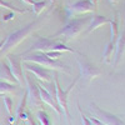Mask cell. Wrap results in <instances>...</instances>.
Segmentation results:
<instances>
[{
  "mask_svg": "<svg viewBox=\"0 0 125 125\" xmlns=\"http://www.w3.org/2000/svg\"><path fill=\"white\" fill-rule=\"evenodd\" d=\"M96 6L94 5L90 0H79V1L71 4L69 6V10L71 14H86L95 11Z\"/></svg>",
  "mask_w": 125,
  "mask_h": 125,
  "instance_id": "8fae6325",
  "label": "cell"
},
{
  "mask_svg": "<svg viewBox=\"0 0 125 125\" xmlns=\"http://www.w3.org/2000/svg\"><path fill=\"white\" fill-rule=\"evenodd\" d=\"M14 18H15V13L10 11V13L3 15V21H10V20H14Z\"/></svg>",
  "mask_w": 125,
  "mask_h": 125,
  "instance_id": "484cf974",
  "label": "cell"
},
{
  "mask_svg": "<svg viewBox=\"0 0 125 125\" xmlns=\"http://www.w3.org/2000/svg\"><path fill=\"white\" fill-rule=\"evenodd\" d=\"M109 1H110L111 4H116V1H118V0H109Z\"/></svg>",
  "mask_w": 125,
  "mask_h": 125,
  "instance_id": "4dcf8cb0",
  "label": "cell"
},
{
  "mask_svg": "<svg viewBox=\"0 0 125 125\" xmlns=\"http://www.w3.org/2000/svg\"><path fill=\"white\" fill-rule=\"evenodd\" d=\"M78 109H79V113H80V118H81V123H83V125H93L91 121L89 120V118H86L84 114H83V111H81V109H80V105H79V103H78Z\"/></svg>",
  "mask_w": 125,
  "mask_h": 125,
  "instance_id": "d4e9b609",
  "label": "cell"
},
{
  "mask_svg": "<svg viewBox=\"0 0 125 125\" xmlns=\"http://www.w3.org/2000/svg\"><path fill=\"white\" fill-rule=\"evenodd\" d=\"M124 45H125V39H124V34L120 35L116 41H115V60H114V64L118 65V62L121 59V55H124Z\"/></svg>",
  "mask_w": 125,
  "mask_h": 125,
  "instance_id": "9a60e30c",
  "label": "cell"
},
{
  "mask_svg": "<svg viewBox=\"0 0 125 125\" xmlns=\"http://www.w3.org/2000/svg\"><path fill=\"white\" fill-rule=\"evenodd\" d=\"M26 103H28V99H26V93L23 95V99H21V101H20V104H19V108L16 109V116L18 118H20V115L25 111V109H26Z\"/></svg>",
  "mask_w": 125,
  "mask_h": 125,
  "instance_id": "7402d4cb",
  "label": "cell"
},
{
  "mask_svg": "<svg viewBox=\"0 0 125 125\" xmlns=\"http://www.w3.org/2000/svg\"><path fill=\"white\" fill-rule=\"evenodd\" d=\"M91 18H83V19H73L71 21H69L62 29H60L56 34H54V38L58 40H61L64 38V41H70L73 39H76L85 28H88L90 23Z\"/></svg>",
  "mask_w": 125,
  "mask_h": 125,
  "instance_id": "7a4b0ae2",
  "label": "cell"
},
{
  "mask_svg": "<svg viewBox=\"0 0 125 125\" xmlns=\"http://www.w3.org/2000/svg\"><path fill=\"white\" fill-rule=\"evenodd\" d=\"M110 29H111V40L114 44L119 36V14H116L114 16V19H110Z\"/></svg>",
  "mask_w": 125,
  "mask_h": 125,
  "instance_id": "2e32d148",
  "label": "cell"
},
{
  "mask_svg": "<svg viewBox=\"0 0 125 125\" xmlns=\"http://www.w3.org/2000/svg\"><path fill=\"white\" fill-rule=\"evenodd\" d=\"M78 65H79V71H80V78L85 79L86 81H93L95 78L101 75V71L91 62L85 59V58H78Z\"/></svg>",
  "mask_w": 125,
  "mask_h": 125,
  "instance_id": "52a82bcc",
  "label": "cell"
},
{
  "mask_svg": "<svg viewBox=\"0 0 125 125\" xmlns=\"http://www.w3.org/2000/svg\"><path fill=\"white\" fill-rule=\"evenodd\" d=\"M0 81H6V83H10V84L19 85L18 80L11 74L10 68L5 61H0Z\"/></svg>",
  "mask_w": 125,
  "mask_h": 125,
  "instance_id": "4fadbf2b",
  "label": "cell"
},
{
  "mask_svg": "<svg viewBox=\"0 0 125 125\" xmlns=\"http://www.w3.org/2000/svg\"><path fill=\"white\" fill-rule=\"evenodd\" d=\"M4 98V104H5V109L9 115H13V99L9 96H3Z\"/></svg>",
  "mask_w": 125,
  "mask_h": 125,
  "instance_id": "603a6c76",
  "label": "cell"
},
{
  "mask_svg": "<svg viewBox=\"0 0 125 125\" xmlns=\"http://www.w3.org/2000/svg\"><path fill=\"white\" fill-rule=\"evenodd\" d=\"M25 81H26V99H28L29 104L33 108L40 109L41 106H43V101H41V99H40L38 84H35L29 75L25 76Z\"/></svg>",
  "mask_w": 125,
  "mask_h": 125,
  "instance_id": "ba28073f",
  "label": "cell"
},
{
  "mask_svg": "<svg viewBox=\"0 0 125 125\" xmlns=\"http://www.w3.org/2000/svg\"><path fill=\"white\" fill-rule=\"evenodd\" d=\"M9 121H10V123H15V118H14L13 115H10V116H9Z\"/></svg>",
  "mask_w": 125,
  "mask_h": 125,
  "instance_id": "83f0119b",
  "label": "cell"
},
{
  "mask_svg": "<svg viewBox=\"0 0 125 125\" xmlns=\"http://www.w3.org/2000/svg\"><path fill=\"white\" fill-rule=\"evenodd\" d=\"M1 96H4V94H0V98H1Z\"/></svg>",
  "mask_w": 125,
  "mask_h": 125,
  "instance_id": "1f68e13d",
  "label": "cell"
},
{
  "mask_svg": "<svg viewBox=\"0 0 125 125\" xmlns=\"http://www.w3.org/2000/svg\"><path fill=\"white\" fill-rule=\"evenodd\" d=\"M25 69L29 73H33L35 75V78L41 81V83H49L51 81V74L49 69H45L40 65H36L34 62H25Z\"/></svg>",
  "mask_w": 125,
  "mask_h": 125,
  "instance_id": "30bf717a",
  "label": "cell"
},
{
  "mask_svg": "<svg viewBox=\"0 0 125 125\" xmlns=\"http://www.w3.org/2000/svg\"><path fill=\"white\" fill-rule=\"evenodd\" d=\"M35 53V51H39V53H48V51H69V53H76V50H74L73 48L66 46L62 41L54 39V38H39L35 43L31 45L26 53Z\"/></svg>",
  "mask_w": 125,
  "mask_h": 125,
  "instance_id": "3957f363",
  "label": "cell"
},
{
  "mask_svg": "<svg viewBox=\"0 0 125 125\" xmlns=\"http://www.w3.org/2000/svg\"><path fill=\"white\" fill-rule=\"evenodd\" d=\"M110 23V19L106 18V16H103V15H94L91 19H90V23L88 25V30L86 33L88 34H91L93 31H95L98 28L105 25V24H109Z\"/></svg>",
  "mask_w": 125,
  "mask_h": 125,
  "instance_id": "5bb4252c",
  "label": "cell"
},
{
  "mask_svg": "<svg viewBox=\"0 0 125 125\" xmlns=\"http://www.w3.org/2000/svg\"><path fill=\"white\" fill-rule=\"evenodd\" d=\"M90 111H91V114H94V116H95L99 121H101L105 125H125L123 119H120L119 116L114 115V114H111L109 111L103 110L95 103L90 104Z\"/></svg>",
  "mask_w": 125,
  "mask_h": 125,
  "instance_id": "8992f818",
  "label": "cell"
},
{
  "mask_svg": "<svg viewBox=\"0 0 125 125\" xmlns=\"http://www.w3.org/2000/svg\"><path fill=\"white\" fill-rule=\"evenodd\" d=\"M31 6H33V11H34V14H35V15H40V14L46 9V6H48V1H46V0H44V1H35Z\"/></svg>",
  "mask_w": 125,
  "mask_h": 125,
  "instance_id": "d6986e66",
  "label": "cell"
},
{
  "mask_svg": "<svg viewBox=\"0 0 125 125\" xmlns=\"http://www.w3.org/2000/svg\"><path fill=\"white\" fill-rule=\"evenodd\" d=\"M114 51H115V44H114L113 41H109V43L106 44V46H105V50H104V55H103L104 62H105V64H110V62H111Z\"/></svg>",
  "mask_w": 125,
  "mask_h": 125,
  "instance_id": "e0dca14e",
  "label": "cell"
},
{
  "mask_svg": "<svg viewBox=\"0 0 125 125\" xmlns=\"http://www.w3.org/2000/svg\"><path fill=\"white\" fill-rule=\"evenodd\" d=\"M16 89V85L10 84L6 81H0V94H8V93H14Z\"/></svg>",
  "mask_w": 125,
  "mask_h": 125,
  "instance_id": "44dd1931",
  "label": "cell"
},
{
  "mask_svg": "<svg viewBox=\"0 0 125 125\" xmlns=\"http://www.w3.org/2000/svg\"><path fill=\"white\" fill-rule=\"evenodd\" d=\"M90 1H91V3L94 4V5H95V6L98 5V0H90Z\"/></svg>",
  "mask_w": 125,
  "mask_h": 125,
  "instance_id": "f546056e",
  "label": "cell"
},
{
  "mask_svg": "<svg viewBox=\"0 0 125 125\" xmlns=\"http://www.w3.org/2000/svg\"><path fill=\"white\" fill-rule=\"evenodd\" d=\"M46 1H48V4H54L56 0H46Z\"/></svg>",
  "mask_w": 125,
  "mask_h": 125,
  "instance_id": "f1b7e54d",
  "label": "cell"
},
{
  "mask_svg": "<svg viewBox=\"0 0 125 125\" xmlns=\"http://www.w3.org/2000/svg\"><path fill=\"white\" fill-rule=\"evenodd\" d=\"M38 21H34V23H31L21 29H19L16 31H14V33L10 34L5 40H4V45L3 48L0 49V58L9 54V51H11L13 49H15L20 43H23V41L30 35V34H33V31L36 29L38 26Z\"/></svg>",
  "mask_w": 125,
  "mask_h": 125,
  "instance_id": "6da1fadb",
  "label": "cell"
},
{
  "mask_svg": "<svg viewBox=\"0 0 125 125\" xmlns=\"http://www.w3.org/2000/svg\"><path fill=\"white\" fill-rule=\"evenodd\" d=\"M0 8H5L8 10H10V11H13L15 14H25L28 10L26 9H19V8H15L13 4H10L8 1H4V0H0Z\"/></svg>",
  "mask_w": 125,
  "mask_h": 125,
  "instance_id": "ac0fdd59",
  "label": "cell"
},
{
  "mask_svg": "<svg viewBox=\"0 0 125 125\" xmlns=\"http://www.w3.org/2000/svg\"><path fill=\"white\" fill-rule=\"evenodd\" d=\"M23 55H15V54H6V59L9 62V68L14 78L18 80L19 85L24 84V75H23V68H21V58Z\"/></svg>",
  "mask_w": 125,
  "mask_h": 125,
  "instance_id": "9c48e42d",
  "label": "cell"
},
{
  "mask_svg": "<svg viewBox=\"0 0 125 125\" xmlns=\"http://www.w3.org/2000/svg\"><path fill=\"white\" fill-rule=\"evenodd\" d=\"M38 88H39V94H40V99H41V101L43 103H45V104H48V105L53 109L59 116H61L62 115V110L60 109V106H59V104L56 103V100L50 95V94L44 89V86L41 85V84H38Z\"/></svg>",
  "mask_w": 125,
  "mask_h": 125,
  "instance_id": "7c38bea8",
  "label": "cell"
},
{
  "mask_svg": "<svg viewBox=\"0 0 125 125\" xmlns=\"http://www.w3.org/2000/svg\"><path fill=\"white\" fill-rule=\"evenodd\" d=\"M21 1H23V3H25L26 5H33V4L35 3L34 0H21Z\"/></svg>",
  "mask_w": 125,
  "mask_h": 125,
  "instance_id": "4316f807",
  "label": "cell"
},
{
  "mask_svg": "<svg viewBox=\"0 0 125 125\" xmlns=\"http://www.w3.org/2000/svg\"><path fill=\"white\" fill-rule=\"evenodd\" d=\"M80 79V76H76L75 79H74V81L70 84V86L66 89V90H62L61 88H60V85H59V81H58V76L55 75L54 76V84H55V89H56V101H58V104H59V106H60V109L62 110V113H64V115H65V118H66V120H68V123L70 121V115H69V109H68V96H69V94H70V91L74 89V86L76 85V83H78V80Z\"/></svg>",
  "mask_w": 125,
  "mask_h": 125,
  "instance_id": "5b68a950",
  "label": "cell"
},
{
  "mask_svg": "<svg viewBox=\"0 0 125 125\" xmlns=\"http://www.w3.org/2000/svg\"><path fill=\"white\" fill-rule=\"evenodd\" d=\"M24 62H34L36 65H40L45 69L49 70H59V71H64V73H69V69L65 64L60 62L59 60H53L48 58L44 53H39V51H35V53L30 54L28 56H25L24 59H21Z\"/></svg>",
  "mask_w": 125,
  "mask_h": 125,
  "instance_id": "277c9868",
  "label": "cell"
},
{
  "mask_svg": "<svg viewBox=\"0 0 125 125\" xmlns=\"http://www.w3.org/2000/svg\"><path fill=\"white\" fill-rule=\"evenodd\" d=\"M48 58H50V59H53V60H58L61 55H62V53L61 51H48V53H44Z\"/></svg>",
  "mask_w": 125,
  "mask_h": 125,
  "instance_id": "cb8c5ba5",
  "label": "cell"
},
{
  "mask_svg": "<svg viewBox=\"0 0 125 125\" xmlns=\"http://www.w3.org/2000/svg\"><path fill=\"white\" fill-rule=\"evenodd\" d=\"M36 118H38L40 125H51L50 118H49V115H48V114H46L44 110H38Z\"/></svg>",
  "mask_w": 125,
  "mask_h": 125,
  "instance_id": "ffe728a7",
  "label": "cell"
}]
</instances>
